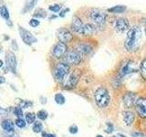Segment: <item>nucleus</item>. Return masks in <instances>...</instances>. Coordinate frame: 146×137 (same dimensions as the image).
Wrapping results in <instances>:
<instances>
[{
    "instance_id": "nucleus-41",
    "label": "nucleus",
    "mask_w": 146,
    "mask_h": 137,
    "mask_svg": "<svg viewBox=\"0 0 146 137\" xmlns=\"http://www.w3.org/2000/svg\"><path fill=\"white\" fill-rule=\"evenodd\" d=\"M55 17H56V16H51L49 17V19H52V18H55Z\"/></svg>"
},
{
    "instance_id": "nucleus-21",
    "label": "nucleus",
    "mask_w": 146,
    "mask_h": 137,
    "mask_svg": "<svg viewBox=\"0 0 146 137\" xmlns=\"http://www.w3.org/2000/svg\"><path fill=\"white\" fill-rule=\"evenodd\" d=\"M0 16L6 21L10 20V14H9V11L6 6H3L0 9Z\"/></svg>"
},
{
    "instance_id": "nucleus-1",
    "label": "nucleus",
    "mask_w": 146,
    "mask_h": 137,
    "mask_svg": "<svg viewBox=\"0 0 146 137\" xmlns=\"http://www.w3.org/2000/svg\"><path fill=\"white\" fill-rule=\"evenodd\" d=\"M141 39V30L140 27H134L129 30L127 34V38L125 40V49L128 51L132 52L137 50L139 48Z\"/></svg>"
},
{
    "instance_id": "nucleus-19",
    "label": "nucleus",
    "mask_w": 146,
    "mask_h": 137,
    "mask_svg": "<svg viewBox=\"0 0 146 137\" xmlns=\"http://www.w3.org/2000/svg\"><path fill=\"white\" fill-rule=\"evenodd\" d=\"M122 118L123 121L126 123L127 125H131L134 121V114L130 111H126L122 112Z\"/></svg>"
},
{
    "instance_id": "nucleus-43",
    "label": "nucleus",
    "mask_w": 146,
    "mask_h": 137,
    "mask_svg": "<svg viewBox=\"0 0 146 137\" xmlns=\"http://www.w3.org/2000/svg\"><path fill=\"white\" fill-rule=\"evenodd\" d=\"M5 137H8V136H5Z\"/></svg>"
},
{
    "instance_id": "nucleus-12",
    "label": "nucleus",
    "mask_w": 146,
    "mask_h": 137,
    "mask_svg": "<svg viewBox=\"0 0 146 137\" xmlns=\"http://www.w3.org/2000/svg\"><path fill=\"white\" fill-rule=\"evenodd\" d=\"M137 100V95L133 92H127L123 96V103L126 108H131Z\"/></svg>"
},
{
    "instance_id": "nucleus-11",
    "label": "nucleus",
    "mask_w": 146,
    "mask_h": 137,
    "mask_svg": "<svg viewBox=\"0 0 146 137\" xmlns=\"http://www.w3.org/2000/svg\"><path fill=\"white\" fill-rule=\"evenodd\" d=\"M67 45L65 43L61 42V41H59V42L55 46L54 49H53V55L54 57H56L58 59L59 58H62L64 55L66 54L67 52Z\"/></svg>"
},
{
    "instance_id": "nucleus-37",
    "label": "nucleus",
    "mask_w": 146,
    "mask_h": 137,
    "mask_svg": "<svg viewBox=\"0 0 146 137\" xmlns=\"http://www.w3.org/2000/svg\"><path fill=\"white\" fill-rule=\"evenodd\" d=\"M7 113H8L7 110L4 109L2 107H0V115H7Z\"/></svg>"
},
{
    "instance_id": "nucleus-16",
    "label": "nucleus",
    "mask_w": 146,
    "mask_h": 137,
    "mask_svg": "<svg viewBox=\"0 0 146 137\" xmlns=\"http://www.w3.org/2000/svg\"><path fill=\"white\" fill-rule=\"evenodd\" d=\"M97 31V27H96L93 24H90V23H87V24L83 25L82 27V30L80 32V35L83 36H90L96 33Z\"/></svg>"
},
{
    "instance_id": "nucleus-23",
    "label": "nucleus",
    "mask_w": 146,
    "mask_h": 137,
    "mask_svg": "<svg viewBox=\"0 0 146 137\" xmlns=\"http://www.w3.org/2000/svg\"><path fill=\"white\" fill-rule=\"evenodd\" d=\"M126 10V7L125 6H121V5H118V6H114L113 7H111L108 9L109 12L111 13H123Z\"/></svg>"
},
{
    "instance_id": "nucleus-17",
    "label": "nucleus",
    "mask_w": 146,
    "mask_h": 137,
    "mask_svg": "<svg viewBox=\"0 0 146 137\" xmlns=\"http://www.w3.org/2000/svg\"><path fill=\"white\" fill-rule=\"evenodd\" d=\"M91 50H92V47L88 43H80L76 47V51L79 52L81 56L82 55H87L90 53Z\"/></svg>"
},
{
    "instance_id": "nucleus-44",
    "label": "nucleus",
    "mask_w": 146,
    "mask_h": 137,
    "mask_svg": "<svg viewBox=\"0 0 146 137\" xmlns=\"http://www.w3.org/2000/svg\"><path fill=\"white\" fill-rule=\"evenodd\" d=\"M0 9H1V7H0Z\"/></svg>"
},
{
    "instance_id": "nucleus-36",
    "label": "nucleus",
    "mask_w": 146,
    "mask_h": 137,
    "mask_svg": "<svg viewBox=\"0 0 146 137\" xmlns=\"http://www.w3.org/2000/svg\"><path fill=\"white\" fill-rule=\"evenodd\" d=\"M68 11H70V8H65V9H63V10H61L60 13H59V17H65L66 13L68 12Z\"/></svg>"
},
{
    "instance_id": "nucleus-39",
    "label": "nucleus",
    "mask_w": 146,
    "mask_h": 137,
    "mask_svg": "<svg viewBox=\"0 0 146 137\" xmlns=\"http://www.w3.org/2000/svg\"><path fill=\"white\" fill-rule=\"evenodd\" d=\"M5 81H6V79H5L4 77H1V76H0V84L5 83Z\"/></svg>"
},
{
    "instance_id": "nucleus-9",
    "label": "nucleus",
    "mask_w": 146,
    "mask_h": 137,
    "mask_svg": "<svg viewBox=\"0 0 146 137\" xmlns=\"http://www.w3.org/2000/svg\"><path fill=\"white\" fill-rule=\"evenodd\" d=\"M57 35H58V39L60 40L61 42L65 43V44L70 42V41L72 40V39H73L72 33L67 29H59L58 30Z\"/></svg>"
},
{
    "instance_id": "nucleus-8",
    "label": "nucleus",
    "mask_w": 146,
    "mask_h": 137,
    "mask_svg": "<svg viewBox=\"0 0 146 137\" xmlns=\"http://www.w3.org/2000/svg\"><path fill=\"white\" fill-rule=\"evenodd\" d=\"M134 106L138 115L141 118H146V99H138L136 100Z\"/></svg>"
},
{
    "instance_id": "nucleus-2",
    "label": "nucleus",
    "mask_w": 146,
    "mask_h": 137,
    "mask_svg": "<svg viewBox=\"0 0 146 137\" xmlns=\"http://www.w3.org/2000/svg\"><path fill=\"white\" fill-rule=\"evenodd\" d=\"M111 97H110L109 91L105 88H99L95 92V102L100 108H105L107 107Z\"/></svg>"
},
{
    "instance_id": "nucleus-42",
    "label": "nucleus",
    "mask_w": 146,
    "mask_h": 137,
    "mask_svg": "<svg viewBox=\"0 0 146 137\" xmlns=\"http://www.w3.org/2000/svg\"><path fill=\"white\" fill-rule=\"evenodd\" d=\"M97 137H103V136H102V135H97Z\"/></svg>"
},
{
    "instance_id": "nucleus-7",
    "label": "nucleus",
    "mask_w": 146,
    "mask_h": 137,
    "mask_svg": "<svg viewBox=\"0 0 146 137\" xmlns=\"http://www.w3.org/2000/svg\"><path fill=\"white\" fill-rule=\"evenodd\" d=\"M81 77V71L80 70H75L71 72V74L68 76V80L66 82V86L68 88H74L79 82Z\"/></svg>"
},
{
    "instance_id": "nucleus-46",
    "label": "nucleus",
    "mask_w": 146,
    "mask_h": 137,
    "mask_svg": "<svg viewBox=\"0 0 146 137\" xmlns=\"http://www.w3.org/2000/svg\"><path fill=\"white\" fill-rule=\"evenodd\" d=\"M113 137H115V136H113Z\"/></svg>"
},
{
    "instance_id": "nucleus-34",
    "label": "nucleus",
    "mask_w": 146,
    "mask_h": 137,
    "mask_svg": "<svg viewBox=\"0 0 146 137\" xmlns=\"http://www.w3.org/2000/svg\"><path fill=\"white\" fill-rule=\"evenodd\" d=\"M112 130H113V126H112V124L111 122H108L107 123V129H106V132L107 134H111V132H112Z\"/></svg>"
},
{
    "instance_id": "nucleus-38",
    "label": "nucleus",
    "mask_w": 146,
    "mask_h": 137,
    "mask_svg": "<svg viewBox=\"0 0 146 137\" xmlns=\"http://www.w3.org/2000/svg\"><path fill=\"white\" fill-rule=\"evenodd\" d=\"M43 137H57V136L55 134H46V132H44Z\"/></svg>"
},
{
    "instance_id": "nucleus-13",
    "label": "nucleus",
    "mask_w": 146,
    "mask_h": 137,
    "mask_svg": "<svg viewBox=\"0 0 146 137\" xmlns=\"http://www.w3.org/2000/svg\"><path fill=\"white\" fill-rule=\"evenodd\" d=\"M136 71V68L134 67V63L132 61H128L125 64H123V66L121 68L120 71V77H124L128 74Z\"/></svg>"
},
{
    "instance_id": "nucleus-30",
    "label": "nucleus",
    "mask_w": 146,
    "mask_h": 137,
    "mask_svg": "<svg viewBox=\"0 0 146 137\" xmlns=\"http://www.w3.org/2000/svg\"><path fill=\"white\" fill-rule=\"evenodd\" d=\"M141 75L146 80V59L141 62Z\"/></svg>"
},
{
    "instance_id": "nucleus-32",
    "label": "nucleus",
    "mask_w": 146,
    "mask_h": 137,
    "mask_svg": "<svg viewBox=\"0 0 146 137\" xmlns=\"http://www.w3.org/2000/svg\"><path fill=\"white\" fill-rule=\"evenodd\" d=\"M14 114L18 117V118H22L23 117V112H22V109L20 107H16L14 109Z\"/></svg>"
},
{
    "instance_id": "nucleus-14",
    "label": "nucleus",
    "mask_w": 146,
    "mask_h": 137,
    "mask_svg": "<svg viewBox=\"0 0 146 137\" xmlns=\"http://www.w3.org/2000/svg\"><path fill=\"white\" fill-rule=\"evenodd\" d=\"M130 29V24L126 18H119L117 19L116 23H115V29L120 32V33H122L126 30H129Z\"/></svg>"
},
{
    "instance_id": "nucleus-31",
    "label": "nucleus",
    "mask_w": 146,
    "mask_h": 137,
    "mask_svg": "<svg viewBox=\"0 0 146 137\" xmlns=\"http://www.w3.org/2000/svg\"><path fill=\"white\" fill-rule=\"evenodd\" d=\"M15 122H16V125L19 128H23L26 126V122L23 120L22 118H17Z\"/></svg>"
},
{
    "instance_id": "nucleus-25",
    "label": "nucleus",
    "mask_w": 146,
    "mask_h": 137,
    "mask_svg": "<svg viewBox=\"0 0 146 137\" xmlns=\"http://www.w3.org/2000/svg\"><path fill=\"white\" fill-rule=\"evenodd\" d=\"M43 130V125H42V123L39 122H36L34 123V125H33V131L35 132H41Z\"/></svg>"
},
{
    "instance_id": "nucleus-22",
    "label": "nucleus",
    "mask_w": 146,
    "mask_h": 137,
    "mask_svg": "<svg viewBox=\"0 0 146 137\" xmlns=\"http://www.w3.org/2000/svg\"><path fill=\"white\" fill-rule=\"evenodd\" d=\"M33 16H34V18H36V19H39V18H45L46 17H47V12H46V10L43 8H38L34 12Z\"/></svg>"
},
{
    "instance_id": "nucleus-26",
    "label": "nucleus",
    "mask_w": 146,
    "mask_h": 137,
    "mask_svg": "<svg viewBox=\"0 0 146 137\" xmlns=\"http://www.w3.org/2000/svg\"><path fill=\"white\" fill-rule=\"evenodd\" d=\"M48 9L51 12H54V13H58L61 10V6L58 4H54V5H51V6L48 7Z\"/></svg>"
},
{
    "instance_id": "nucleus-40",
    "label": "nucleus",
    "mask_w": 146,
    "mask_h": 137,
    "mask_svg": "<svg viewBox=\"0 0 146 137\" xmlns=\"http://www.w3.org/2000/svg\"><path fill=\"white\" fill-rule=\"evenodd\" d=\"M3 65H4V62L1 61V59H0V68H2V67H3Z\"/></svg>"
},
{
    "instance_id": "nucleus-3",
    "label": "nucleus",
    "mask_w": 146,
    "mask_h": 137,
    "mask_svg": "<svg viewBox=\"0 0 146 137\" xmlns=\"http://www.w3.org/2000/svg\"><path fill=\"white\" fill-rule=\"evenodd\" d=\"M70 72V65L65 62L58 63L54 70V76L58 81H62Z\"/></svg>"
},
{
    "instance_id": "nucleus-15",
    "label": "nucleus",
    "mask_w": 146,
    "mask_h": 137,
    "mask_svg": "<svg viewBox=\"0 0 146 137\" xmlns=\"http://www.w3.org/2000/svg\"><path fill=\"white\" fill-rule=\"evenodd\" d=\"M83 23H82L81 19L80 17H78L77 16H74L72 18V22H71V29L76 32V33L80 34V32L82 30V27H83Z\"/></svg>"
},
{
    "instance_id": "nucleus-4",
    "label": "nucleus",
    "mask_w": 146,
    "mask_h": 137,
    "mask_svg": "<svg viewBox=\"0 0 146 137\" xmlns=\"http://www.w3.org/2000/svg\"><path fill=\"white\" fill-rule=\"evenodd\" d=\"M18 31H19V35L25 44L31 46L34 43L38 42V39H36L35 35L33 33H31L29 30H27L24 29V27H22L21 26H19L18 27Z\"/></svg>"
},
{
    "instance_id": "nucleus-10",
    "label": "nucleus",
    "mask_w": 146,
    "mask_h": 137,
    "mask_svg": "<svg viewBox=\"0 0 146 137\" xmlns=\"http://www.w3.org/2000/svg\"><path fill=\"white\" fill-rule=\"evenodd\" d=\"M6 64L7 68L10 70L12 72L15 73L17 70V59L16 55L12 51H8L6 55Z\"/></svg>"
},
{
    "instance_id": "nucleus-45",
    "label": "nucleus",
    "mask_w": 146,
    "mask_h": 137,
    "mask_svg": "<svg viewBox=\"0 0 146 137\" xmlns=\"http://www.w3.org/2000/svg\"><path fill=\"white\" fill-rule=\"evenodd\" d=\"M145 32H146V29H145Z\"/></svg>"
},
{
    "instance_id": "nucleus-18",
    "label": "nucleus",
    "mask_w": 146,
    "mask_h": 137,
    "mask_svg": "<svg viewBox=\"0 0 146 137\" xmlns=\"http://www.w3.org/2000/svg\"><path fill=\"white\" fill-rule=\"evenodd\" d=\"M38 0H26V2L24 4V7L22 8V14H26L27 12H30L33 9L36 4H38Z\"/></svg>"
},
{
    "instance_id": "nucleus-33",
    "label": "nucleus",
    "mask_w": 146,
    "mask_h": 137,
    "mask_svg": "<svg viewBox=\"0 0 146 137\" xmlns=\"http://www.w3.org/2000/svg\"><path fill=\"white\" fill-rule=\"evenodd\" d=\"M32 103L30 102H27V100H23V102H20V108L21 109H27V108H29V106H31Z\"/></svg>"
},
{
    "instance_id": "nucleus-27",
    "label": "nucleus",
    "mask_w": 146,
    "mask_h": 137,
    "mask_svg": "<svg viewBox=\"0 0 146 137\" xmlns=\"http://www.w3.org/2000/svg\"><path fill=\"white\" fill-rule=\"evenodd\" d=\"M26 121L27 123H33L35 122V114L32 112H27L26 114Z\"/></svg>"
},
{
    "instance_id": "nucleus-35",
    "label": "nucleus",
    "mask_w": 146,
    "mask_h": 137,
    "mask_svg": "<svg viewBox=\"0 0 146 137\" xmlns=\"http://www.w3.org/2000/svg\"><path fill=\"white\" fill-rule=\"evenodd\" d=\"M70 134H77L78 132V127L76 126V125H72V126H70Z\"/></svg>"
},
{
    "instance_id": "nucleus-6",
    "label": "nucleus",
    "mask_w": 146,
    "mask_h": 137,
    "mask_svg": "<svg viewBox=\"0 0 146 137\" xmlns=\"http://www.w3.org/2000/svg\"><path fill=\"white\" fill-rule=\"evenodd\" d=\"M106 14L98 9H92L90 13V18L97 25H103L106 21Z\"/></svg>"
},
{
    "instance_id": "nucleus-24",
    "label": "nucleus",
    "mask_w": 146,
    "mask_h": 137,
    "mask_svg": "<svg viewBox=\"0 0 146 137\" xmlns=\"http://www.w3.org/2000/svg\"><path fill=\"white\" fill-rule=\"evenodd\" d=\"M55 100H56V102L58 104H63L65 102V97L61 94V93H57L55 95Z\"/></svg>"
},
{
    "instance_id": "nucleus-20",
    "label": "nucleus",
    "mask_w": 146,
    "mask_h": 137,
    "mask_svg": "<svg viewBox=\"0 0 146 137\" xmlns=\"http://www.w3.org/2000/svg\"><path fill=\"white\" fill-rule=\"evenodd\" d=\"M1 126L3 129L7 132H13L15 130V126H14V123L11 120H5L1 122Z\"/></svg>"
},
{
    "instance_id": "nucleus-28",
    "label": "nucleus",
    "mask_w": 146,
    "mask_h": 137,
    "mask_svg": "<svg viewBox=\"0 0 146 137\" xmlns=\"http://www.w3.org/2000/svg\"><path fill=\"white\" fill-rule=\"evenodd\" d=\"M38 118L39 119V120H46V119L48 118V112L44 111V110H41V111H39L38 112Z\"/></svg>"
},
{
    "instance_id": "nucleus-5",
    "label": "nucleus",
    "mask_w": 146,
    "mask_h": 137,
    "mask_svg": "<svg viewBox=\"0 0 146 137\" xmlns=\"http://www.w3.org/2000/svg\"><path fill=\"white\" fill-rule=\"evenodd\" d=\"M81 61L82 56L79 52H77L76 50L70 51L64 57V62L67 63L68 65H78V64L81 62Z\"/></svg>"
},
{
    "instance_id": "nucleus-29",
    "label": "nucleus",
    "mask_w": 146,
    "mask_h": 137,
    "mask_svg": "<svg viewBox=\"0 0 146 137\" xmlns=\"http://www.w3.org/2000/svg\"><path fill=\"white\" fill-rule=\"evenodd\" d=\"M29 26H31L32 27H36L40 25V21L38 19H36V18H31L29 22Z\"/></svg>"
}]
</instances>
